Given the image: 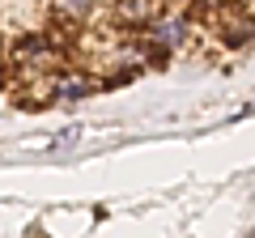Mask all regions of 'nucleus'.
I'll return each instance as SVG.
<instances>
[{"mask_svg": "<svg viewBox=\"0 0 255 238\" xmlns=\"http://www.w3.org/2000/svg\"><path fill=\"white\" fill-rule=\"evenodd\" d=\"M183 30H187V26H183V17H170V21H153V38H157L162 47H179V43H183Z\"/></svg>", "mask_w": 255, "mask_h": 238, "instance_id": "obj_1", "label": "nucleus"}]
</instances>
